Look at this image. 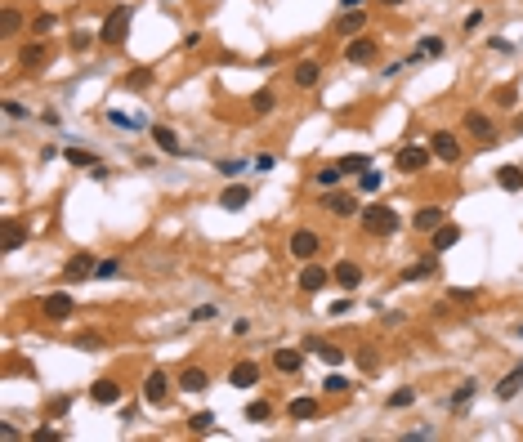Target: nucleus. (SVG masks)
<instances>
[{
  "label": "nucleus",
  "mask_w": 523,
  "mask_h": 442,
  "mask_svg": "<svg viewBox=\"0 0 523 442\" xmlns=\"http://www.w3.org/2000/svg\"><path fill=\"white\" fill-rule=\"evenodd\" d=\"M398 210H390V206H367L362 210V232H371V237H394L398 232Z\"/></svg>",
  "instance_id": "1"
},
{
  "label": "nucleus",
  "mask_w": 523,
  "mask_h": 442,
  "mask_svg": "<svg viewBox=\"0 0 523 442\" xmlns=\"http://www.w3.org/2000/svg\"><path fill=\"white\" fill-rule=\"evenodd\" d=\"M130 19H134L130 5H112V14L103 19V31H98V41H103V45H121L126 31H130Z\"/></svg>",
  "instance_id": "2"
},
{
  "label": "nucleus",
  "mask_w": 523,
  "mask_h": 442,
  "mask_svg": "<svg viewBox=\"0 0 523 442\" xmlns=\"http://www.w3.org/2000/svg\"><path fill=\"white\" fill-rule=\"evenodd\" d=\"M286 250H291L295 259H305V264H309V259H318V250H323V237H318L313 228H295V232H291V242H286Z\"/></svg>",
  "instance_id": "3"
},
{
  "label": "nucleus",
  "mask_w": 523,
  "mask_h": 442,
  "mask_svg": "<svg viewBox=\"0 0 523 442\" xmlns=\"http://www.w3.org/2000/svg\"><path fill=\"white\" fill-rule=\"evenodd\" d=\"M430 152H434L438 161L457 165V161H461V139H457L452 130H434V134H430Z\"/></svg>",
  "instance_id": "4"
},
{
  "label": "nucleus",
  "mask_w": 523,
  "mask_h": 442,
  "mask_svg": "<svg viewBox=\"0 0 523 442\" xmlns=\"http://www.w3.org/2000/svg\"><path fill=\"white\" fill-rule=\"evenodd\" d=\"M72 313H76V299L67 295V291H54V295L41 299V317H45V322H67Z\"/></svg>",
  "instance_id": "5"
},
{
  "label": "nucleus",
  "mask_w": 523,
  "mask_h": 442,
  "mask_svg": "<svg viewBox=\"0 0 523 442\" xmlns=\"http://www.w3.org/2000/svg\"><path fill=\"white\" fill-rule=\"evenodd\" d=\"M430 157H434L430 148H420V143H407V148H402L398 157H394V165L402 170V175H420V170L430 165Z\"/></svg>",
  "instance_id": "6"
},
{
  "label": "nucleus",
  "mask_w": 523,
  "mask_h": 442,
  "mask_svg": "<svg viewBox=\"0 0 523 442\" xmlns=\"http://www.w3.org/2000/svg\"><path fill=\"white\" fill-rule=\"evenodd\" d=\"M143 398L153 402V406H166V402H171V376H166L161 366L148 371V380H143Z\"/></svg>",
  "instance_id": "7"
},
{
  "label": "nucleus",
  "mask_w": 523,
  "mask_h": 442,
  "mask_svg": "<svg viewBox=\"0 0 523 442\" xmlns=\"http://www.w3.org/2000/svg\"><path fill=\"white\" fill-rule=\"evenodd\" d=\"M250 197H255V188L250 183H228L224 192H219V210H228V215H238L250 206Z\"/></svg>",
  "instance_id": "8"
},
{
  "label": "nucleus",
  "mask_w": 523,
  "mask_h": 442,
  "mask_svg": "<svg viewBox=\"0 0 523 442\" xmlns=\"http://www.w3.org/2000/svg\"><path fill=\"white\" fill-rule=\"evenodd\" d=\"M376 54H380V45L371 41V36H353V41L345 45V58H349L353 67H367V63H376Z\"/></svg>",
  "instance_id": "9"
},
{
  "label": "nucleus",
  "mask_w": 523,
  "mask_h": 442,
  "mask_svg": "<svg viewBox=\"0 0 523 442\" xmlns=\"http://www.w3.org/2000/svg\"><path fill=\"white\" fill-rule=\"evenodd\" d=\"M94 268H98V259H94V255L76 250L72 259H67V268H63V282H90V277H94Z\"/></svg>",
  "instance_id": "10"
},
{
  "label": "nucleus",
  "mask_w": 523,
  "mask_h": 442,
  "mask_svg": "<svg viewBox=\"0 0 523 442\" xmlns=\"http://www.w3.org/2000/svg\"><path fill=\"white\" fill-rule=\"evenodd\" d=\"M323 286H331V268H323V264H305V273H300V291L305 295H318Z\"/></svg>",
  "instance_id": "11"
},
{
  "label": "nucleus",
  "mask_w": 523,
  "mask_h": 442,
  "mask_svg": "<svg viewBox=\"0 0 523 442\" xmlns=\"http://www.w3.org/2000/svg\"><path fill=\"white\" fill-rule=\"evenodd\" d=\"M331 282L340 286V291H358V282H362V268L353 264V259H340V264L331 268Z\"/></svg>",
  "instance_id": "12"
},
{
  "label": "nucleus",
  "mask_w": 523,
  "mask_h": 442,
  "mask_svg": "<svg viewBox=\"0 0 523 442\" xmlns=\"http://www.w3.org/2000/svg\"><path fill=\"white\" fill-rule=\"evenodd\" d=\"M457 242H461V228H457V224H438V228L430 232V250H434V255H447Z\"/></svg>",
  "instance_id": "13"
},
{
  "label": "nucleus",
  "mask_w": 523,
  "mask_h": 442,
  "mask_svg": "<svg viewBox=\"0 0 523 442\" xmlns=\"http://www.w3.org/2000/svg\"><path fill=\"white\" fill-rule=\"evenodd\" d=\"M438 224H447V210H443V206H420V210L412 215V228H416V232H434Z\"/></svg>",
  "instance_id": "14"
},
{
  "label": "nucleus",
  "mask_w": 523,
  "mask_h": 442,
  "mask_svg": "<svg viewBox=\"0 0 523 442\" xmlns=\"http://www.w3.org/2000/svg\"><path fill=\"white\" fill-rule=\"evenodd\" d=\"M323 206H327L335 219H349L353 210H358V201H353V192H340V188H331V192L323 197Z\"/></svg>",
  "instance_id": "15"
},
{
  "label": "nucleus",
  "mask_w": 523,
  "mask_h": 442,
  "mask_svg": "<svg viewBox=\"0 0 523 442\" xmlns=\"http://www.w3.org/2000/svg\"><path fill=\"white\" fill-rule=\"evenodd\" d=\"M90 402L94 406H116V402H121V384H116V380H94L90 384Z\"/></svg>",
  "instance_id": "16"
},
{
  "label": "nucleus",
  "mask_w": 523,
  "mask_h": 442,
  "mask_svg": "<svg viewBox=\"0 0 523 442\" xmlns=\"http://www.w3.org/2000/svg\"><path fill=\"white\" fill-rule=\"evenodd\" d=\"M179 389H183V394H206V389H210V376H206L201 366H183V371H179Z\"/></svg>",
  "instance_id": "17"
},
{
  "label": "nucleus",
  "mask_w": 523,
  "mask_h": 442,
  "mask_svg": "<svg viewBox=\"0 0 523 442\" xmlns=\"http://www.w3.org/2000/svg\"><path fill=\"white\" fill-rule=\"evenodd\" d=\"M318 81H323V63H318V58H300L295 63V85H300V90H313Z\"/></svg>",
  "instance_id": "18"
},
{
  "label": "nucleus",
  "mask_w": 523,
  "mask_h": 442,
  "mask_svg": "<svg viewBox=\"0 0 523 442\" xmlns=\"http://www.w3.org/2000/svg\"><path fill=\"white\" fill-rule=\"evenodd\" d=\"M300 366H305V353L300 349H278L273 353V371H282V376H300Z\"/></svg>",
  "instance_id": "19"
},
{
  "label": "nucleus",
  "mask_w": 523,
  "mask_h": 442,
  "mask_svg": "<svg viewBox=\"0 0 523 442\" xmlns=\"http://www.w3.org/2000/svg\"><path fill=\"white\" fill-rule=\"evenodd\" d=\"M465 130L474 134V139H483V143H492V139H497V125L487 121L483 112H465Z\"/></svg>",
  "instance_id": "20"
},
{
  "label": "nucleus",
  "mask_w": 523,
  "mask_h": 442,
  "mask_svg": "<svg viewBox=\"0 0 523 442\" xmlns=\"http://www.w3.org/2000/svg\"><path fill=\"white\" fill-rule=\"evenodd\" d=\"M305 353H318L327 366H340V362H345V349H340V344H327V339H309Z\"/></svg>",
  "instance_id": "21"
},
{
  "label": "nucleus",
  "mask_w": 523,
  "mask_h": 442,
  "mask_svg": "<svg viewBox=\"0 0 523 442\" xmlns=\"http://www.w3.org/2000/svg\"><path fill=\"white\" fill-rule=\"evenodd\" d=\"M228 380H233V389H255L260 384V366L255 362H238L228 371Z\"/></svg>",
  "instance_id": "22"
},
{
  "label": "nucleus",
  "mask_w": 523,
  "mask_h": 442,
  "mask_svg": "<svg viewBox=\"0 0 523 442\" xmlns=\"http://www.w3.org/2000/svg\"><path fill=\"white\" fill-rule=\"evenodd\" d=\"M153 139H157V148L166 152V157H179V152H183V143H179V134H175L171 125H153Z\"/></svg>",
  "instance_id": "23"
},
{
  "label": "nucleus",
  "mask_w": 523,
  "mask_h": 442,
  "mask_svg": "<svg viewBox=\"0 0 523 442\" xmlns=\"http://www.w3.org/2000/svg\"><path fill=\"white\" fill-rule=\"evenodd\" d=\"M519 389H523V362H519L510 376L497 384V398H501V402H510V398H519Z\"/></svg>",
  "instance_id": "24"
},
{
  "label": "nucleus",
  "mask_w": 523,
  "mask_h": 442,
  "mask_svg": "<svg viewBox=\"0 0 523 442\" xmlns=\"http://www.w3.org/2000/svg\"><path fill=\"white\" fill-rule=\"evenodd\" d=\"M323 406H318V398H291V406H286V416L291 420H313Z\"/></svg>",
  "instance_id": "25"
},
{
  "label": "nucleus",
  "mask_w": 523,
  "mask_h": 442,
  "mask_svg": "<svg viewBox=\"0 0 523 442\" xmlns=\"http://www.w3.org/2000/svg\"><path fill=\"white\" fill-rule=\"evenodd\" d=\"M19 63H23V67H45V63H49V49H45L41 41H36V45H23V49H19Z\"/></svg>",
  "instance_id": "26"
},
{
  "label": "nucleus",
  "mask_w": 523,
  "mask_h": 442,
  "mask_svg": "<svg viewBox=\"0 0 523 442\" xmlns=\"http://www.w3.org/2000/svg\"><path fill=\"white\" fill-rule=\"evenodd\" d=\"M497 183H501L505 192H523V170L519 165H501L497 170Z\"/></svg>",
  "instance_id": "27"
},
{
  "label": "nucleus",
  "mask_w": 523,
  "mask_h": 442,
  "mask_svg": "<svg viewBox=\"0 0 523 442\" xmlns=\"http://www.w3.org/2000/svg\"><path fill=\"white\" fill-rule=\"evenodd\" d=\"M318 188H323V192H331V188H340V179H345V170H340V161H335V165H323V170H318Z\"/></svg>",
  "instance_id": "28"
},
{
  "label": "nucleus",
  "mask_w": 523,
  "mask_h": 442,
  "mask_svg": "<svg viewBox=\"0 0 523 442\" xmlns=\"http://www.w3.org/2000/svg\"><path fill=\"white\" fill-rule=\"evenodd\" d=\"M362 27H367V14L362 9H345L340 23H335V31H345V36H353V31H362Z\"/></svg>",
  "instance_id": "29"
},
{
  "label": "nucleus",
  "mask_w": 523,
  "mask_h": 442,
  "mask_svg": "<svg viewBox=\"0 0 523 442\" xmlns=\"http://www.w3.org/2000/svg\"><path fill=\"white\" fill-rule=\"evenodd\" d=\"M273 108H278V94L273 90H255V94H250V112H255V116H268Z\"/></svg>",
  "instance_id": "30"
},
{
  "label": "nucleus",
  "mask_w": 523,
  "mask_h": 442,
  "mask_svg": "<svg viewBox=\"0 0 523 442\" xmlns=\"http://www.w3.org/2000/svg\"><path fill=\"white\" fill-rule=\"evenodd\" d=\"M27 242V228L19 224V219H5V250H19Z\"/></svg>",
  "instance_id": "31"
},
{
  "label": "nucleus",
  "mask_w": 523,
  "mask_h": 442,
  "mask_svg": "<svg viewBox=\"0 0 523 442\" xmlns=\"http://www.w3.org/2000/svg\"><path fill=\"white\" fill-rule=\"evenodd\" d=\"M425 277H434V259H420V264H412V268H407V273H402L398 282H402V286H412V282H425Z\"/></svg>",
  "instance_id": "32"
},
{
  "label": "nucleus",
  "mask_w": 523,
  "mask_h": 442,
  "mask_svg": "<svg viewBox=\"0 0 523 442\" xmlns=\"http://www.w3.org/2000/svg\"><path fill=\"white\" fill-rule=\"evenodd\" d=\"M153 85V67H134V72H126V90H148Z\"/></svg>",
  "instance_id": "33"
},
{
  "label": "nucleus",
  "mask_w": 523,
  "mask_h": 442,
  "mask_svg": "<svg viewBox=\"0 0 523 442\" xmlns=\"http://www.w3.org/2000/svg\"><path fill=\"white\" fill-rule=\"evenodd\" d=\"M63 161H67V165H86V170H94V165H98L86 148H67V152H63Z\"/></svg>",
  "instance_id": "34"
},
{
  "label": "nucleus",
  "mask_w": 523,
  "mask_h": 442,
  "mask_svg": "<svg viewBox=\"0 0 523 442\" xmlns=\"http://www.w3.org/2000/svg\"><path fill=\"white\" fill-rule=\"evenodd\" d=\"M380 183H385V175H380V170H371V165L358 175V188H362V192H380Z\"/></svg>",
  "instance_id": "35"
},
{
  "label": "nucleus",
  "mask_w": 523,
  "mask_h": 442,
  "mask_svg": "<svg viewBox=\"0 0 523 442\" xmlns=\"http://www.w3.org/2000/svg\"><path fill=\"white\" fill-rule=\"evenodd\" d=\"M412 402H416V389H394V394H390V411H407Z\"/></svg>",
  "instance_id": "36"
},
{
  "label": "nucleus",
  "mask_w": 523,
  "mask_h": 442,
  "mask_svg": "<svg viewBox=\"0 0 523 442\" xmlns=\"http://www.w3.org/2000/svg\"><path fill=\"white\" fill-rule=\"evenodd\" d=\"M0 27H5V36H14V31L23 27V14L14 9V5H5V14H0Z\"/></svg>",
  "instance_id": "37"
},
{
  "label": "nucleus",
  "mask_w": 523,
  "mask_h": 442,
  "mask_svg": "<svg viewBox=\"0 0 523 442\" xmlns=\"http://www.w3.org/2000/svg\"><path fill=\"white\" fill-rule=\"evenodd\" d=\"M474 389H479L474 380H465V384L457 389V394H452V411H461V406H469V398H474Z\"/></svg>",
  "instance_id": "38"
},
{
  "label": "nucleus",
  "mask_w": 523,
  "mask_h": 442,
  "mask_svg": "<svg viewBox=\"0 0 523 442\" xmlns=\"http://www.w3.org/2000/svg\"><path fill=\"white\" fill-rule=\"evenodd\" d=\"M367 165H371V161H367V157H358V152H349V157H340V170H345V175H362Z\"/></svg>",
  "instance_id": "39"
},
{
  "label": "nucleus",
  "mask_w": 523,
  "mask_h": 442,
  "mask_svg": "<svg viewBox=\"0 0 523 442\" xmlns=\"http://www.w3.org/2000/svg\"><path fill=\"white\" fill-rule=\"evenodd\" d=\"M246 420H255V424L273 420V406H268V402H250V406H246Z\"/></svg>",
  "instance_id": "40"
},
{
  "label": "nucleus",
  "mask_w": 523,
  "mask_h": 442,
  "mask_svg": "<svg viewBox=\"0 0 523 442\" xmlns=\"http://www.w3.org/2000/svg\"><path fill=\"white\" fill-rule=\"evenodd\" d=\"M188 429H193V433H210V429H215V411L193 416V420H188Z\"/></svg>",
  "instance_id": "41"
},
{
  "label": "nucleus",
  "mask_w": 523,
  "mask_h": 442,
  "mask_svg": "<svg viewBox=\"0 0 523 442\" xmlns=\"http://www.w3.org/2000/svg\"><path fill=\"white\" fill-rule=\"evenodd\" d=\"M416 54H420V58H438V54H443V41H438V36L420 41V49H416Z\"/></svg>",
  "instance_id": "42"
},
{
  "label": "nucleus",
  "mask_w": 523,
  "mask_h": 442,
  "mask_svg": "<svg viewBox=\"0 0 523 442\" xmlns=\"http://www.w3.org/2000/svg\"><path fill=\"white\" fill-rule=\"evenodd\" d=\"M116 273H121V264H116V259H98V268H94V282L116 277Z\"/></svg>",
  "instance_id": "43"
},
{
  "label": "nucleus",
  "mask_w": 523,
  "mask_h": 442,
  "mask_svg": "<svg viewBox=\"0 0 523 442\" xmlns=\"http://www.w3.org/2000/svg\"><path fill=\"white\" fill-rule=\"evenodd\" d=\"M323 389H327L331 398H340V394H349V380H345V376H327V384H323Z\"/></svg>",
  "instance_id": "44"
},
{
  "label": "nucleus",
  "mask_w": 523,
  "mask_h": 442,
  "mask_svg": "<svg viewBox=\"0 0 523 442\" xmlns=\"http://www.w3.org/2000/svg\"><path fill=\"white\" fill-rule=\"evenodd\" d=\"M358 366L362 371H376L380 362H376V349H358Z\"/></svg>",
  "instance_id": "45"
},
{
  "label": "nucleus",
  "mask_w": 523,
  "mask_h": 442,
  "mask_svg": "<svg viewBox=\"0 0 523 442\" xmlns=\"http://www.w3.org/2000/svg\"><path fill=\"white\" fill-rule=\"evenodd\" d=\"M31 27H36V36H45V31H54V14H41V19L31 23Z\"/></svg>",
  "instance_id": "46"
},
{
  "label": "nucleus",
  "mask_w": 523,
  "mask_h": 442,
  "mask_svg": "<svg viewBox=\"0 0 523 442\" xmlns=\"http://www.w3.org/2000/svg\"><path fill=\"white\" fill-rule=\"evenodd\" d=\"M210 317H219V309H215V304H201V309L193 313V322H210Z\"/></svg>",
  "instance_id": "47"
},
{
  "label": "nucleus",
  "mask_w": 523,
  "mask_h": 442,
  "mask_svg": "<svg viewBox=\"0 0 523 442\" xmlns=\"http://www.w3.org/2000/svg\"><path fill=\"white\" fill-rule=\"evenodd\" d=\"M31 438H36V442H59L63 433H59V429H49V424H45V429H36V433H31Z\"/></svg>",
  "instance_id": "48"
},
{
  "label": "nucleus",
  "mask_w": 523,
  "mask_h": 442,
  "mask_svg": "<svg viewBox=\"0 0 523 442\" xmlns=\"http://www.w3.org/2000/svg\"><path fill=\"white\" fill-rule=\"evenodd\" d=\"M90 45H94L90 31H76V36H72V49H90Z\"/></svg>",
  "instance_id": "49"
},
{
  "label": "nucleus",
  "mask_w": 523,
  "mask_h": 442,
  "mask_svg": "<svg viewBox=\"0 0 523 442\" xmlns=\"http://www.w3.org/2000/svg\"><path fill=\"white\" fill-rule=\"evenodd\" d=\"M5 116H14V121H23V116H27V108H23V103H14V98H9V103H5Z\"/></svg>",
  "instance_id": "50"
},
{
  "label": "nucleus",
  "mask_w": 523,
  "mask_h": 442,
  "mask_svg": "<svg viewBox=\"0 0 523 442\" xmlns=\"http://www.w3.org/2000/svg\"><path fill=\"white\" fill-rule=\"evenodd\" d=\"M479 23H483V9H469V14H465V31H474Z\"/></svg>",
  "instance_id": "51"
},
{
  "label": "nucleus",
  "mask_w": 523,
  "mask_h": 442,
  "mask_svg": "<svg viewBox=\"0 0 523 442\" xmlns=\"http://www.w3.org/2000/svg\"><path fill=\"white\" fill-rule=\"evenodd\" d=\"M340 9H362V0H340Z\"/></svg>",
  "instance_id": "52"
},
{
  "label": "nucleus",
  "mask_w": 523,
  "mask_h": 442,
  "mask_svg": "<svg viewBox=\"0 0 523 442\" xmlns=\"http://www.w3.org/2000/svg\"><path fill=\"white\" fill-rule=\"evenodd\" d=\"M380 5H385V9H398V5H407V0H380Z\"/></svg>",
  "instance_id": "53"
},
{
  "label": "nucleus",
  "mask_w": 523,
  "mask_h": 442,
  "mask_svg": "<svg viewBox=\"0 0 523 442\" xmlns=\"http://www.w3.org/2000/svg\"><path fill=\"white\" fill-rule=\"evenodd\" d=\"M514 335H523V322H519V327H514Z\"/></svg>",
  "instance_id": "54"
}]
</instances>
